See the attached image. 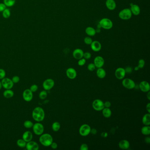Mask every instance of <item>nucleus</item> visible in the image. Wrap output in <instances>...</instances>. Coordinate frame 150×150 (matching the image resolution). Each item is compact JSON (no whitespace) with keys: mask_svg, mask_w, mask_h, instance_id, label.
<instances>
[{"mask_svg":"<svg viewBox=\"0 0 150 150\" xmlns=\"http://www.w3.org/2000/svg\"><path fill=\"white\" fill-rule=\"evenodd\" d=\"M23 97L26 102H30L33 99V92L30 89H25L23 93Z\"/></svg>","mask_w":150,"mask_h":150,"instance_id":"11","label":"nucleus"},{"mask_svg":"<svg viewBox=\"0 0 150 150\" xmlns=\"http://www.w3.org/2000/svg\"><path fill=\"white\" fill-rule=\"evenodd\" d=\"M12 80L14 84H16L18 83L20 81V78L19 76H13L12 78Z\"/></svg>","mask_w":150,"mask_h":150,"instance_id":"42","label":"nucleus"},{"mask_svg":"<svg viewBox=\"0 0 150 150\" xmlns=\"http://www.w3.org/2000/svg\"><path fill=\"white\" fill-rule=\"evenodd\" d=\"M6 5L5 4L0 3V12H3L4 10L6 9Z\"/></svg>","mask_w":150,"mask_h":150,"instance_id":"45","label":"nucleus"},{"mask_svg":"<svg viewBox=\"0 0 150 150\" xmlns=\"http://www.w3.org/2000/svg\"><path fill=\"white\" fill-rule=\"evenodd\" d=\"M142 122L144 125H150V113L145 114L142 118Z\"/></svg>","mask_w":150,"mask_h":150,"instance_id":"23","label":"nucleus"},{"mask_svg":"<svg viewBox=\"0 0 150 150\" xmlns=\"http://www.w3.org/2000/svg\"><path fill=\"white\" fill-rule=\"evenodd\" d=\"M144 141H145V142L146 143H147V144H149L150 143V137H146L145 138V140H144Z\"/></svg>","mask_w":150,"mask_h":150,"instance_id":"50","label":"nucleus"},{"mask_svg":"<svg viewBox=\"0 0 150 150\" xmlns=\"http://www.w3.org/2000/svg\"><path fill=\"white\" fill-rule=\"evenodd\" d=\"M141 134L145 136H149L150 134V127L149 125H145L141 129Z\"/></svg>","mask_w":150,"mask_h":150,"instance_id":"28","label":"nucleus"},{"mask_svg":"<svg viewBox=\"0 0 150 150\" xmlns=\"http://www.w3.org/2000/svg\"><path fill=\"white\" fill-rule=\"evenodd\" d=\"M84 53V52L81 49L76 48L73 52V56L74 59L79 60L83 58Z\"/></svg>","mask_w":150,"mask_h":150,"instance_id":"17","label":"nucleus"},{"mask_svg":"<svg viewBox=\"0 0 150 150\" xmlns=\"http://www.w3.org/2000/svg\"><path fill=\"white\" fill-rule=\"evenodd\" d=\"M145 65V61L143 59H140L138 61V66L140 69H142L144 68Z\"/></svg>","mask_w":150,"mask_h":150,"instance_id":"36","label":"nucleus"},{"mask_svg":"<svg viewBox=\"0 0 150 150\" xmlns=\"http://www.w3.org/2000/svg\"><path fill=\"white\" fill-rule=\"evenodd\" d=\"M91 54L89 52H86L84 53V55H83V58L86 59H89L91 58Z\"/></svg>","mask_w":150,"mask_h":150,"instance_id":"41","label":"nucleus"},{"mask_svg":"<svg viewBox=\"0 0 150 150\" xmlns=\"http://www.w3.org/2000/svg\"><path fill=\"white\" fill-rule=\"evenodd\" d=\"M146 110H147V111L148 112V113H150V103H148V104H147V105H146Z\"/></svg>","mask_w":150,"mask_h":150,"instance_id":"49","label":"nucleus"},{"mask_svg":"<svg viewBox=\"0 0 150 150\" xmlns=\"http://www.w3.org/2000/svg\"><path fill=\"white\" fill-rule=\"evenodd\" d=\"M42 85L44 89L46 91H48L54 87L55 81L53 79L48 78L44 81Z\"/></svg>","mask_w":150,"mask_h":150,"instance_id":"10","label":"nucleus"},{"mask_svg":"<svg viewBox=\"0 0 150 150\" xmlns=\"http://www.w3.org/2000/svg\"><path fill=\"white\" fill-rule=\"evenodd\" d=\"M80 149L81 150H88L89 147L87 144H83L81 145Z\"/></svg>","mask_w":150,"mask_h":150,"instance_id":"44","label":"nucleus"},{"mask_svg":"<svg viewBox=\"0 0 150 150\" xmlns=\"http://www.w3.org/2000/svg\"><path fill=\"white\" fill-rule=\"evenodd\" d=\"M122 84L124 87L128 89H132L135 87V83L132 79L126 78L122 80Z\"/></svg>","mask_w":150,"mask_h":150,"instance_id":"8","label":"nucleus"},{"mask_svg":"<svg viewBox=\"0 0 150 150\" xmlns=\"http://www.w3.org/2000/svg\"><path fill=\"white\" fill-rule=\"evenodd\" d=\"M39 137V142L45 147L50 146L53 142V137L50 134H41Z\"/></svg>","mask_w":150,"mask_h":150,"instance_id":"2","label":"nucleus"},{"mask_svg":"<svg viewBox=\"0 0 150 150\" xmlns=\"http://www.w3.org/2000/svg\"><path fill=\"white\" fill-rule=\"evenodd\" d=\"M33 130L35 134L37 135L40 136L42 134L44 131V127L43 125L39 122L36 123L34 124L33 127Z\"/></svg>","mask_w":150,"mask_h":150,"instance_id":"5","label":"nucleus"},{"mask_svg":"<svg viewBox=\"0 0 150 150\" xmlns=\"http://www.w3.org/2000/svg\"><path fill=\"white\" fill-rule=\"evenodd\" d=\"M60 124L58 122H53L52 125V128L53 131L54 132H58L60 129Z\"/></svg>","mask_w":150,"mask_h":150,"instance_id":"29","label":"nucleus"},{"mask_svg":"<svg viewBox=\"0 0 150 150\" xmlns=\"http://www.w3.org/2000/svg\"><path fill=\"white\" fill-rule=\"evenodd\" d=\"M96 66L94 65L93 63H90L88 65L87 68L89 71H92L96 69Z\"/></svg>","mask_w":150,"mask_h":150,"instance_id":"37","label":"nucleus"},{"mask_svg":"<svg viewBox=\"0 0 150 150\" xmlns=\"http://www.w3.org/2000/svg\"><path fill=\"white\" fill-rule=\"evenodd\" d=\"M11 15L10 10L8 9H5L3 11V16L5 18H8Z\"/></svg>","mask_w":150,"mask_h":150,"instance_id":"34","label":"nucleus"},{"mask_svg":"<svg viewBox=\"0 0 150 150\" xmlns=\"http://www.w3.org/2000/svg\"><path fill=\"white\" fill-rule=\"evenodd\" d=\"M2 86L6 89H12L14 86V83L9 78H5L2 80Z\"/></svg>","mask_w":150,"mask_h":150,"instance_id":"9","label":"nucleus"},{"mask_svg":"<svg viewBox=\"0 0 150 150\" xmlns=\"http://www.w3.org/2000/svg\"><path fill=\"white\" fill-rule=\"evenodd\" d=\"M115 76L116 78L119 80H122L125 76V69L123 68H119L116 70L115 71Z\"/></svg>","mask_w":150,"mask_h":150,"instance_id":"12","label":"nucleus"},{"mask_svg":"<svg viewBox=\"0 0 150 150\" xmlns=\"http://www.w3.org/2000/svg\"><path fill=\"white\" fill-rule=\"evenodd\" d=\"M91 128L88 124H83L79 128V134L82 137H86L90 134Z\"/></svg>","mask_w":150,"mask_h":150,"instance_id":"6","label":"nucleus"},{"mask_svg":"<svg viewBox=\"0 0 150 150\" xmlns=\"http://www.w3.org/2000/svg\"><path fill=\"white\" fill-rule=\"evenodd\" d=\"M125 70L126 74H131L132 72L133 69L130 66H127L125 68H124Z\"/></svg>","mask_w":150,"mask_h":150,"instance_id":"43","label":"nucleus"},{"mask_svg":"<svg viewBox=\"0 0 150 150\" xmlns=\"http://www.w3.org/2000/svg\"><path fill=\"white\" fill-rule=\"evenodd\" d=\"M26 147L28 150H38L39 147L37 142L31 140L26 143Z\"/></svg>","mask_w":150,"mask_h":150,"instance_id":"16","label":"nucleus"},{"mask_svg":"<svg viewBox=\"0 0 150 150\" xmlns=\"http://www.w3.org/2000/svg\"><path fill=\"white\" fill-rule=\"evenodd\" d=\"M96 75L98 78L103 79L105 77L106 72L105 70L102 68H99L96 71Z\"/></svg>","mask_w":150,"mask_h":150,"instance_id":"24","label":"nucleus"},{"mask_svg":"<svg viewBox=\"0 0 150 150\" xmlns=\"http://www.w3.org/2000/svg\"><path fill=\"white\" fill-rule=\"evenodd\" d=\"M50 146L53 149H56L58 147V144L56 142H54L53 141V143H52L50 145Z\"/></svg>","mask_w":150,"mask_h":150,"instance_id":"47","label":"nucleus"},{"mask_svg":"<svg viewBox=\"0 0 150 150\" xmlns=\"http://www.w3.org/2000/svg\"><path fill=\"white\" fill-rule=\"evenodd\" d=\"M104 63H105V61H104V59L103 58L102 56H96L94 59L93 63L96 66V68H102L103 66L104 65Z\"/></svg>","mask_w":150,"mask_h":150,"instance_id":"13","label":"nucleus"},{"mask_svg":"<svg viewBox=\"0 0 150 150\" xmlns=\"http://www.w3.org/2000/svg\"><path fill=\"white\" fill-rule=\"evenodd\" d=\"M16 144L17 146L21 148H24L26 146V142L22 139H20L17 140Z\"/></svg>","mask_w":150,"mask_h":150,"instance_id":"30","label":"nucleus"},{"mask_svg":"<svg viewBox=\"0 0 150 150\" xmlns=\"http://www.w3.org/2000/svg\"><path fill=\"white\" fill-rule=\"evenodd\" d=\"M32 116L33 119L37 122H42L45 119V111L41 107H36L33 110Z\"/></svg>","mask_w":150,"mask_h":150,"instance_id":"1","label":"nucleus"},{"mask_svg":"<svg viewBox=\"0 0 150 150\" xmlns=\"http://www.w3.org/2000/svg\"><path fill=\"white\" fill-rule=\"evenodd\" d=\"M101 27L105 30H110L113 26V23L110 19L107 18H103L99 22Z\"/></svg>","mask_w":150,"mask_h":150,"instance_id":"3","label":"nucleus"},{"mask_svg":"<svg viewBox=\"0 0 150 150\" xmlns=\"http://www.w3.org/2000/svg\"><path fill=\"white\" fill-rule=\"evenodd\" d=\"M22 138L26 142H29L33 139V134L30 131H26L23 134Z\"/></svg>","mask_w":150,"mask_h":150,"instance_id":"21","label":"nucleus"},{"mask_svg":"<svg viewBox=\"0 0 150 150\" xmlns=\"http://www.w3.org/2000/svg\"><path fill=\"white\" fill-rule=\"evenodd\" d=\"M86 63V59L84 58L79 59L78 61V65L80 66H84Z\"/></svg>","mask_w":150,"mask_h":150,"instance_id":"39","label":"nucleus"},{"mask_svg":"<svg viewBox=\"0 0 150 150\" xmlns=\"http://www.w3.org/2000/svg\"><path fill=\"white\" fill-rule=\"evenodd\" d=\"M34 123L32 122L31 121L26 120L23 123L24 126L27 129H30L33 127Z\"/></svg>","mask_w":150,"mask_h":150,"instance_id":"31","label":"nucleus"},{"mask_svg":"<svg viewBox=\"0 0 150 150\" xmlns=\"http://www.w3.org/2000/svg\"><path fill=\"white\" fill-rule=\"evenodd\" d=\"M101 136L103 137H107L108 136V134H107V132H103L101 134Z\"/></svg>","mask_w":150,"mask_h":150,"instance_id":"51","label":"nucleus"},{"mask_svg":"<svg viewBox=\"0 0 150 150\" xmlns=\"http://www.w3.org/2000/svg\"><path fill=\"white\" fill-rule=\"evenodd\" d=\"M4 2L7 6L11 7L15 4V0H4Z\"/></svg>","mask_w":150,"mask_h":150,"instance_id":"32","label":"nucleus"},{"mask_svg":"<svg viewBox=\"0 0 150 150\" xmlns=\"http://www.w3.org/2000/svg\"><path fill=\"white\" fill-rule=\"evenodd\" d=\"M90 45L92 50L95 52L99 51L102 48V45L101 43L97 41H92Z\"/></svg>","mask_w":150,"mask_h":150,"instance_id":"18","label":"nucleus"},{"mask_svg":"<svg viewBox=\"0 0 150 150\" xmlns=\"http://www.w3.org/2000/svg\"><path fill=\"white\" fill-rule=\"evenodd\" d=\"M66 75L70 79H74L77 76V73L76 70L73 68H68L66 71Z\"/></svg>","mask_w":150,"mask_h":150,"instance_id":"14","label":"nucleus"},{"mask_svg":"<svg viewBox=\"0 0 150 150\" xmlns=\"http://www.w3.org/2000/svg\"><path fill=\"white\" fill-rule=\"evenodd\" d=\"M85 32L89 36H94L96 34V30L91 26H89L86 28Z\"/></svg>","mask_w":150,"mask_h":150,"instance_id":"25","label":"nucleus"},{"mask_svg":"<svg viewBox=\"0 0 150 150\" xmlns=\"http://www.w3.org/2000/svg\"><path fill=\"white\" fill-rule=\"evenodd\" d=\"M139 88L143 92H147L150 90V84L147 81H142L139 84Z\"/></svg>","mask_w":150,"mask_h":150,"instance_id":"15","label":"nucleus"},{"mask_svg":"<svg viewBox=\"0 0 150 150\" xmlns=\"http://www.w3.org/2000/svg\"><path fill=\"white\" fill-rule=\"evenodd\" d=\"M102 114L104 117L106 118H109L111 117L112 114V112L111 109L109 108L104 107L102 110Z\"/></svg>","mask_w":150,"mask_h":150,"instance_id":"26","label":"nucleus"},{"mask_svg":"<svg viewBox=\"0 0 150 150\" xmlns=\"http://www.w3.org/2000/svg\"><path fill=\"white\" fill-rule=\"evenodd\" d=\"M147 99H148L149 101L150 100V92L149 91L148 92H147Z\"/></svg>","mask_w":150,"mask_h":150,"instance_id":"52","label":"nucleus"},{"mask_svg":"<svg viewBox=\"0 0 150 150\" xmlns=\"http://www.w3.org/2000/svg\"><path fill=\"white\" fill-rule=\"evenodd\" d=\"M132 14L134 15H138L140 13V8L138 5L136 4H132L130 8Z\"/></svg>","mask_w":150,"mask_h":150,"instance_id":"20","label":"nucleus"},{"mask_svg":"<svg viewBox=\"0 0 150 150\" xmlns=\"http://www.w3.org/2000/svg\"><path fill=\"white\" fill-rule=\"evenodd\" d=\"M48 95V93L46 90H42L41 91V92H40L39 94V97L40 99H46Z\"/></svg>","mask_w":150,"mask_h":150,"instance_id":"33","label":"nucleus"},{"mask_svg":"<svg viewBox=\"0 0 150 150\" xmlns=\"http://www.w3.org/2000/svg\"><path fill=\"white\" fill-rule=\"evenodd\" d=\"M105 4L107 8L111 11L114 10L116 7V4L114 0H107Z\"/></svg>","mask_w":150,"mask_h":150,"instance_id":"22","label":"nucleus"},{"mask_svg":"<svg viewBox=\"0 0 150 150\" xmlns=\"http://www.w3.org/2000/svg\"><path fill=\"white\" fill-rule=\"evenodd\" d=\"M2 82L0 81V89H2Z\"/></svg>","mask_w":150,"mask_h":150,"instance_id":"54","label":"nucleus"},{"mask_svg":"<svg viewBox=\"0 0 150 150\" xmlns=\"http://www.w3.org/2000/svg\"><path fill=\"white\" fill-rule=\"evenodd\" d=\"M139 69H140V68H139L138 66H136L135 68H134V70L136 71H137Z\"/></svg>","mask_w":150,"mask_h":150,"instance_id":"53","label":"nucleus"},{"mask_svg":"<svg viewBox=\"0 0 150 150\" xmlns=\"http://www.w3.org/2000/svg\"><path fill=\"white\" fill-rule=\"evenodd\" d=\"M14 95V92L11 89H6L3 92V96L5 97L7 99H9L12 97Z\"/></svg>","mask_w":150,"mask_h":150,"instance_id":"27","label":"nucleus"},{"mask_svg":"<svg viewBox=\"0 0 150 150\" xmlns=\"http://www.w3.org/2000/svg\"><path fill=\"white\" fill-rule=\"evenodd\" d=\"M104 107H107V108H110L111 107V104L110 101H106L104 103Z\"/></svg>","mask_w":150,"mask_h":150,"instance_id":"46","label":"nucleus"},{"mask_svg":"<svg viewBox=\"0 0 150 150\" xmlns=\"http://www.w3.org/2000/svg\"><path fill=\"white\" fill-rule=\"evenodd\" d=\"M6 76V72L4 70L0 69V79L2 80Z\"/></svg>","mask_w":150,"mask_h":150,"instance_id":"38","label":"nucleus"},{"mask_svg":"<svg viewBox=\"0 0 150 150\" xmlns=\"http://www.w3.org/2000/svg\"><path fill=\"white\" fill-rule=\"evenodd\" d=\"M132 13L129 8H125L121 10L119 14V16L121 20H127L131 18Z\"/></svg>","mask_w":150,"mask_h":150,"instance_id":"4","label":"nucleus"},{"mask_svg":"<svg viewBox=\"0 0 150 150\" xmlns=\"http://www.w3.org/2000/svg\"><path fill=\"white\" fill-rule=\"evenodd\" d=\"M119 146L121 149L127 150L130 147V143L128 140H122L119 142Z\"/></svg>","mask_w":150,"mask_h":150,"instance_id":"19","label":"nucleus"},{"mask_svg":"<svg viewBox=\"0 0 150 150\" xmlns=\"http://www.w3.org/2000/svg\"><path fill=\"white\" fill-rule=\"evenodd\" d=\"M92 108L96 111H102L104 108V102L99 99L94 100L92 104Z\"/></svg>","mask_w":150,"mask_h":150,"instance_id":"7","label":"nucleus"},{"mask_svg":"<svg viewBox=\"0 0 150 150\" xmlns=\"http://www.w3.org/2000/svg\"><path fill=\"white\" fill-rule=\"evenodd\" d=\"M38 86H37V85L34 84L30 86V89L32 92H36L38 90Z\"/></svg>","mask_w":150,"mask_h":150,"instance_id":"40","label":"nucleus"},{"mask_svg":"<svg viewBox=\"0 0 150 150\" xmlns=\"http://www.w3.org/2000/svg\"><path fill=\"white\" fill-rule=\"evenodd\" d=\"M97 131L96 129H91V131H90V133L92 134L93 135H95L96 134H97Z\"/></svg>","mask_w":150,"mask_h":150,"instance_id":"48","label":"nucleus"},{"mask_svg":"<svg viewBox=\"0 0 150 150\" xmlns=\"http://www.w3.org/2000/svg\"><path fill=\"white\" fill-rule=\"evenodd\" d=\"M84 41L86 44L87 45H90L92 43V40L90 37H86L84 38Z\"/></svg>","mask_w":150,"mask_h":150,"instance_id":"35","label":"nucleus"}]
</instances>
